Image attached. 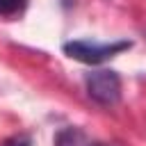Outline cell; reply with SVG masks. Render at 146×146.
I'll list each match as a JSON object with an SVG mask.
<instances>
[{
  "mask_svg": "<svg viewBox=\"0 0 146 146\" xmlns=\"http://www.w3.org/2000/svg\"><path fill=\"white\" fill-rule=\"evenodd\" d=\"M132 46V41H112V43H98V41H84V39H75V41H66L62 46L64 55H68L75 62L82 64H103L105 59L128 50Z\"/></svg>",
  "mask_w": 146,
  "mask_h": 146,
  "instance_id": "cell-1",
  "label": "cell"
},
{
  "mask_svg": "<svg viewBox=\"0 0 146 146\" xmlns=\"http://www.w3.org/2000/svg\"><path fill=\"white\" fill-rule=\"evenodd\" d=\"M84 87L89 98L103 107H112L121 100V78L112 68H98L94 73H87Z\"/></svg>",
  "mask_w": 146,
  "mask_h": 146,
  "instance_id": "cell-2",
  "label": "cell"
},
{
  "mask_svg": "<svg viewBox=\"0 0 146 146\" xmlns=\"http://www.w3.org/2000/svg\"><path fill=\"white\" fill-rule=\"evenodd\" d=\"M25 7H27V0H0V16L14 18V16L23 14Z\"/></svg>",
  "mask_w": 146,
  "mask_h": 146,
  "instance_id": "cell-3",
  "label": "cell"
},
{
  "mask_svg": "<svg viewBox=\"0 0 146 146\" xmlns=\"http://www.w3.org/2000/svg\"><path fill=\"white\" fill-rule=\"evenodd\" d=\"M80 141H82V132L75 128H66L57 135L55 146H80Z\"/></svg>",
  "mask_w": 146,
  "mask_h": 146,
  "instance_id": "cell-4",
  "label": "cell"
},
{
  "mask_svg": "<svg viewBox=\"0 0 146 146\" xmlns=\"http://www.w3.org/2000/svg\"><path fill=\"white\" fill-rule=\"evenodd\" d=\"M2 146H32L30 137L27 135H16V137H9L2 141Z\"/></svg>",
  "mask_w": 146,
  "mask_h": 146,
  "instance_id": "cell-5",
  "label": "cell"
},
{
  "mask_svg": "<svg viewBox=\"0 0 146 146\" xmlns=\"http://www.w3.org/2000/svg\"><path fill=\"white\" fill-rule=\"evenodd\" d=\"M96 146H98V144H96Z\"/></svg>",
  "mask_w": 146,
  "mask_h": 146,
  "instance_id": "cell-6",
  "label": "cell"
}]
</instances>
